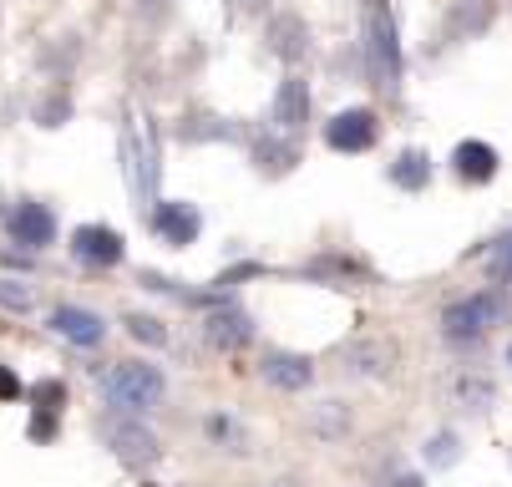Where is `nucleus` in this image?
Here are the masks:
<instances>
[{
  "instance_id": "1",
  "label": "nucleus",
  "mask_w": 512,
  "mask_h": 487,
  "mask_svg": "<svg viewBox=\"0 0 512 487\" xmlns=\"http://www.w3.org/2000/svg\"><path fill=\"white\" fill-rule=\"evenodd\" d=\"M163 391H168V381H163V371L148 366V361H117V366L102 376V396H107L117 411H153V406L163 401Z\"/></svg>"
},
{
  "instance_id": "2",
  "label": "nucleus",
  "mask_w": 512,
  "mask_h": 487,
  "mask_svg": "<svg viewBox=\"0 0 512 487\" xmlns=\"http://www.w3.org/2000/svg\"><path fill=\"white\" fill-rule=\"evenodd\" d=\"M365 36H371V66H376V82L396 87L401 82V46H396V21L386 0H371V16H365Z\"/></svg>"
},
{
  "instance_id": "3",
  "label": "nucleus",
  "mask_w": 512,
  "mask_h": 487,
  "mask_svg": "<svg viewBox=\"0 0 512 487\" xmlns=\"http://www.w3.org/2000/svg\"><path fill=\"white\" fill-rule=\"evenodd\" d=\"M325 143H330L335 153H365V148L376 143V117L365 112V107H350V112L330 117V127H325Z\"/></svg>"
},
{
  "instance_id": "4",
  "label": "nucleus",
  "mask_w": 512,
  "mask_h": 487,
  "mask_svg": "<svg viewBox=\"0 0 512 487\" xmlns=\"http://www.w3.org/2000/svg\"><path fill=\"white\" fill-rule=\"evenodd\" d=\"M71 254H77L82 264H92V269H112L122 259V239H117V229L82 224L77 234H71Z\"/></svg>"
},
{
  "instance_id": "5",
  "label": "nucleus",
  "mask_w": 512,
  "mask_h": 487,
  "mask_svg": "<svg viewBox=\"0 0 512 487\" xmlns=\"http://www.w3.org/2000/svg\"><path fill=\"white\" fill-rule=\"evenodd\" d=\"M492 320H497V295H472V300L447 310V335L467 340V335H482Z\"/></svg>"
},
{
  "instance_id": "6",
  "label": "nucleus",
  "mask_w": 512,
  "mask_h": 487,
  "mask_svg": "<svg viewBox=\"0 0 512 487\" xmlns=\"http://www.w3.org/2000/svg\"><path fill=\"white\" fill-rule=\"evenodd\" d=\"M51 330L66 335L71 345H97V340L107 335V325H102L92 310H82V305H56V310H51Z\"/></svg>"
},
{
  "instance_id": "7",
  "label": "nucleus",
  "mask_w": 512,
  "mask_h": 487,
  "mask_svg": "<svg viewBox=\"0 0 512 487\" xmlns=\"http://www.w3.org/2000/svg\"><path fill=\"white\" fill-rule=\"evenodd\" d=\"M11 234H16V244H26V249L51 244V239H56V219H51V208H46V203H21L16 214H11Z\"/></svg>"
},
{
  "instance_id": "8",
  "label": "nucleus",
  "mask_w": 512,
  "mask_h": 487,
  "mask_svg": "<svg viewBox=\"0 0 512 487\" xmlns=\"http://www.w3.org/2000/svg\"><path fill=\"white\" fill-rule=\"evenodd\" d=\"M107 442L117 447L122 462H153L158 457V437L142 432L137 422H107Z\"/></svg>"
},
{
  "instance_id": "9",
  "label": "nucleus",
  "mask_w": 512,
  "mask_h": 487,
  "mask_svg": "<svg viewBox=\"0 0 512 487\" xmlns=\"http://www.w3.org/2000/svg\"><path fill=\"white\" fill-rule=\"evenodd\" d=\"M305 112H310V87H305V77H284V87H279V97H274V127H284V132H295L300 122H305Z\"/></svg>"
},
{
  "instance_id": "10",
  "label": "nucleus",
  "mask_w": 512,
  "mask_h": 487,
  "mask_svg": "<svg viewBox=\"0 0 512 487\" xmlns=\"http://www.w3.org/2000/svg\"><path fill=\"white\" fill-rule=\"evenodd\" d=\"M269 51L284 56V61H305V51H310V31H305V21H295V16H274V21H269Z\"/></svg>"
},
{
  "instance_id": "11",
  "label": "nucleus",
  "mask_w": 512,
  "mask_h": 487,
  "mask_svg": "<svg viewBox=\"0 0 512 487\" xmlns=\"http://www.w3.org/2000/svg\"><path fill=\"white\" fill-rule=\"evenodd\" d=\"M153 224H158V234H163L168 244H193V239H198V214H193L188 203H158Z\"/></svg>"
},
{
  "instance_id": "12",
  "label": "nucleus",
  "mask_w": 512,
  "mask_h": 487,
  "mask_svg": "<svg viewBox=\"0 0 512 487\" xmlns=\"http://www.w3.org/2000/svg\"><path fill=\"white\" fill-rule=\"evenodd\" d=\"M264 376L279 386V391H300L310 381V361L305 356H284V351H269L264 356Z\"/></svg>"
},
{
  "instance_id": "13",
  "label": "nucleus",
  "mask_w": 512,
  "mask_h": 487,
  "mask_svg": "<svg viewBox=\"0 0 512 487\" xmlns=\"http://www.w3.org/2000/svg\"><path fill=\"white\" fill-rule=\"evenodd\" d=\"M452 163H457V173H462L467 183H487V178L497 173V153H492L487 143H462Z\"/></svg>"
},
{
  "instance_id": "14",
  "label": "nucleus",
  "mask_w": 512,
  "mask_h": 487,
  "mask_svg": "<svg viewBox=\"0 0 512 487\" xmlns=\"http://www.w3.org/2000/svg\"><path fill=\"white\" fill-rule=\"evenodd\" d=\"M254 330H249V320L239 315V310H224V315H213L208 320V340L213 345H224V351H234V345H244Z\"/></svg>"
},
{
  "instance_id": "15",
  "label": "nucleus",
  "mask_w": 512,
  "mask_h": 487,
  "mask_svg": "<svg viewBox=\"0 0 512 487\" xmlns=\"http://www.w3.org/2000/svg\"><path fill=\"white\" fill-rule=\"evenodd\" d=\"M391 178H396L401 188H421V183L431 178V168H426V158H421V153H401V163L391 168Z\"/></svg>"
},
{
  "instance_id": "16",
  "label": "nucleus",
  "mask_w": 512,
  "mask_h": 487,
  "mask_svg": "<svg viewBox=\"0 0 512 487\" xmlns=\"http://www.w3.org/2000/svg\"><path fill=\"white\" fill-rule=\"evenodd\" d=\"M31 401H36L41 411H61V401H66V386H61V381H41V386L31 391Z\"/></svg>"
},
{
  "instance_id": "17",
  "label": "nucleus",
  "mask_w": 512,
  "mask_h": 487,
  "mask_svg": "<svg viewBox=\"0 0 512 487\" xmlns=\"http://www.w3.org/2000/svg\"><path fill=\"white\" fill-rule=\"evenodd\" d=\"M127 330L137 335V340H153V345H163L168 335L158 330V320H142V315H127Z\"/></svg>"
},
{
  "instance_id": "18",
  "label": "nucleus",
  "mask_w": 512,
  "mask_h": 487,
  "mask_svg": "<svg viewBox=\"0 0 512 487\" xmlns=\"http://www.w3.org/2000/svg\"><path fill=\"white\" fill-rule=\"evenodd\" d=\"M0 305H11V310H31V290H16V280H0Z\"/></svg>"
},
{
  "instance_id": "19",
  "label": "nucleus",
  "mask_w": 512,
  "mask_h": 487,
  "mask_svg": "<svg viewBox=\"0 0 512 487\" xmlns=\"http://www.w3.org/2000/svg\"><path fill=\"white\" fill-rule=\"evenodd\" d=\"M16 396H21V381H16L6 366H0V401H16Z\"/></svg>"
},
{
  "instance_id": "20",
  "label": "nucleus",
  "mask_w": 512,
  "mask_h": 487,
  "mask_svg": "<svg viewBox=\"0 0 512 487\" xmlns=\"http://www.w3.org/2000/svg\"><path fill=\"white\" fill-rule=\"evenodd\" d=\"M497 274H512V234H507L502 249H497Z\"/></svg>"
},
{
  "instance_id": "21",
  "label": "nucleus",
  "mask_w": 512,
  "mask_h": 487,
  "mask_svg": "<svg viewBox=\"0 0 512 487\" xmlns=\"http://www.w3.org/2000/svg\"><path fill=\"white\" fill-rule=\"evenodd\" d=\"M396 487H421V482H416V477H406V482H396Z\"/></svg>"
},
{
  "instance_id": "22",
  "label": "nucleus",
  "mask_w": 512,
  "mask_h": 487,
  "mask_svg": "<svg viewBox=\"0 0 512 487\" xmlns=\"http://www.w3.org/2000/svg\"><path fill=\"white\" fill-rule=\"evenodd\" d=\"M507 361H512V351H507Z\"/></svg>"
}]
</instances>
